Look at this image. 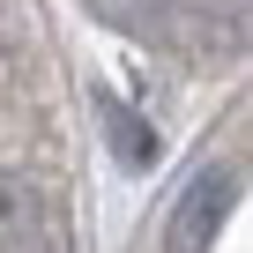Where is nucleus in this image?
Wrapping results in <instances>:
<instances>
[{
	"mask_svg": "<svg viewBox=\"0 0 253 253\" xmlns=\"http://www.w3.org/2000/svg\"><path fill=\"white\" fill-rule=\"evenodd\" d=\"M97 119H104V134H112V149H119L126 164H149V157H157V134H149L119 97H97Z\"/></svg>",
	"mask_w": 253,
	"mask_h": 253,
	"instance_id": "7ed1b4c3",
	"label": "nucleus"
},
{
	"mask_svg": "<svg viewBox=\"0 0 253 253\" xmlns=\"http://www.w3.org/2000/svg\"><path fill=\"white\" fill-rule=\"evenodd\" d=\"M0 253H67L52 201L23 171H0Z\"/></svg>",
	"mask_w": 253,
	"mask_h": 253,
	"instance_id": "f257e3e1",
	"label": "nucleus"
},
{
	"mask_svg": "<svg viewBox=\"0 0 253 253\" xmlns=\"http://www.w3.org/2000/svg\"><path fill=\"white\" fill-rule=\"evenodd\" d=\"M231 201H238V171H201L186 186V201L171 209V253H209V238L231 216Z\"/></svg>",
	"mask_w": 253,
	"mask_h": 253,
	"instance_id": "f03ea898",
	"label": "nucleus"
}]
</instances>
